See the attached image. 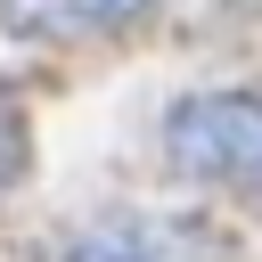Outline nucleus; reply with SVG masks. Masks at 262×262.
Masks as SVG:
<instances>
[{"label":"nucleus","mask_w":262,"mask_h":262,"mask_svg":"<svg viewBox=\"0 0 262 262\" xmlns=\"http://www.w3.org/2000/svg\"><path fill=\"white\" fill-rule=\"evenodd\" d=\"M164 164L196 188L262 196V90H196L164 115Z\"/></svg>","instance_id":"f257e3e1"},{"label":"nucleus","mask_w":262,"mask_h":262,"mask_svg":"<svg viewBox=\"0 0 262 262\" xmlns=\"http://www.w3.org/2000/svg\"><path fill=\"white\" fill-rule=\"evenodd\" d=\"M41 262H237V246L196 213H98L74 221Z\"/></svg>","instance_id":"f03ea898"},{"label":"nucleus","mask_w":262,"mask_h":262,"mask_svg":"<svg viewBox=\"0 0 262 262\" xmlns=\"http://www.w3.org/2000/svg\"><path fill=\"white\" fill-rule=\"evenodd\" d=\"M156 0H0V25L16 41H98L139 25Z\"/></svg>","instance_id":"7ed1b4c3"},{"label":"nucleus","mask_w":262,"mask_h":262,"mask_svg":"<svg viewBox=\"0 0 262 262\" xmlns=\"http://www.w3.org/2000/svg\"><path fill=\"white\" fill-rule=\"evenodd\" d=\"M25 172V115H16V98L0 90V180H16Z\"/></svg>","instance_id":"20e7f679"}]
</instances>
